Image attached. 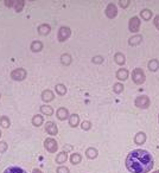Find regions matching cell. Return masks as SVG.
Returning <instances> with one entry per match:
<instances>
[{
  "instance_id": "obj_7",
  "label": "cell",
  "mask_w": 159,
  "mask_h": 173,
  "mask_svg": "<svg viewBox=\"0 0 159 173\" xmlns=\"http://www.w3.org/2000/svg\"><path fill=\"white\" fill-rule=\"evenodd\" d=\"M140 19L139 17H132V18L129 19V21H128V29H129V31L133 32V33H135V32L139 31L140 29Z\"/></svg>"
},
{
  "instance_id": "obj_35",
  "label": "cell",
  "mask_w": 159,
  "mask_h": 173,
  "mask_svg": "<svg viewBox=\"0 0 159 173\" xmlns=\"http://www.w3.org/2000/svg\"><path fill=\"white\" fill-rule=\"evenodd\" d=\"M119 4H120V6L122 7V8H126V7L129 6L131 1H129V0H120V1H119Z\"/></svg>"
},
{
  "instance_id": "obj_36",
  "label": "cell",
  "mask_w": 159,
  "mask_h": 173,
  "mask_svg": "<svg viewBox=\"0 0 159 173\" xmlns=\"http://www.w3.org/2000/svg\"><path fill=\"white\" fill-rule=\"evenodd\" d=\"M7 149V143L4 141H0V153H4V152H6Z\"/></svg>"
},
{
  "instance_id": "obj_32",
  "label": "cell",
  "mask_w": 159,
  "mask_h": 173,
  "mask_svg": "<svg viewBox=\"0 0 159 173\" xmlns=\"http://www.w3.org/2000/svg\"><path fill=\"white\" fill-rule=\"evenodd\" d=\"M81 128L83 130H89L91 128V122L88 121V120H86V121H83L82 124H81Z\"/></svg>"
},
{
  "instance_id": "obj_26",
  "label": "cell",
  "mask_w": 159,
  "mask_h": 173,
  "mask_svg": "<svg viewBox=\"0 0 159 173\" xmlns=\"http://www.w3.org/2000/svg\"><path fill=\"white\" fill-rule=\"evenodd\" d=\"M67 160H68V155H67L65 152H61V153L56 157V162H57V164H64Z\"/></svg>"
},
{
  "instance_id": "obj_37",
  "label": "cell",
  "mask_w": 159,
  "mask_h": 173,
  "mask_svg": "<svg viewBox=\"0 0 159 173\" xmlns=\"http://www.w3.org/2000/svg\"><path fill=\"white\" fill-rule=\"evenodd\" d=\"M153 24H154V26L159 30V14L158 16H156V18L153 19Z\"/></svg>"
},
{
  "instance_id": "obj_20",
  "label": "cell",
  "mask_w": 159,
  "mask_h": 173,
  "mask_svg": "<svg viewBox=\"0 0 159 173\" xmlns=\"http://www.w3.org/2000/svg\"><path fill=\"white\" fill-rule=\"evenodd\" d=\"M4 173H26V171L18 166H11L8 167V168H6L4 171Z\"/></svg>"
},
{
  "instance_id": "obj_6",
  "label": "cell",
  "mask_w": 159,
  "mask_h": 173,
  "mask_svg": "<svg viewBox=\"0 0 159 173\" xmlns=\"http://www.w3.org/2000/svg\"><path fill=\"white\" fill-rule=\"evenodd\" d=\"M26 75H27V72H26L25 69H16V70H13L12 72H11V78L14 81H23L26 78Z\"/></svg>"
},
{
  "instance_id": "obj_10",
  "label": "cell",
  "mask_w": 159,
  "mask_h": 173,
  "mask_svg": "<svg viewBox=\"0 0 159 173\" xmlns=\"http://www.w3.org/2000/svg\"><path fill=\"white\" fill-rule=\"evenodd\" d=\"M147 139V135L144 133V132H139V133H137L135 136H134V142L137 143V145H143V143H145Z\"/></svg>"
},
{
  "instance_id": "obj_16",
  "label": "cell",
  "mask_w": 159,
  "mask_h": 173,
  "mask_svg": "<svg viewBox=\"0 0 159 173\" xmlns=\"http://www.w3.org/2000/svg\"><path fill=\"white\" fill-rule=\"evenodd\" d=\"M86 155H87V158H88V159H95L96 157L99 155V153H97V149L96 148L89 147V148L86 149Z\"/></svg>"
},
{
  "instance_id": "obj_19",
  "label": "cell",
  "mask_w": 159,
  "mask_h": 173,
  "mask_svg": "<svg viewBox=\"0 0 159 173\" xmlns=\"http://www.w3.org/2000/svg\"><path fill=\"white\" fill-rule=\"evenodd\" d=\"M159 69V61L158 59H156V58H153L151 59L150 62H148V70H151V71H157Z\"/></svg>"
},
{
  "instance_id": "obj_12",
  "label": "cell",
  "mask_w": 159,
  "mask_h": 173,
  "mask_svg": "<svg viewBox=\"0 0 159 173\" xmlns=\"http://www.w3.org/2000/svg\"><path fill=\"white\" fill-rule=\"evenodd\" d=\"M54 99H55V95H54V93H52L51 90H49V89H46V90H44V91L42 93V100H43L44 102H50V101H52Z\"/></svg>"
},
{
  "instance_id": "obj_41",
  "label": "cell",
  "mask_w": 159,
  "mask_h": 173,
  "mask_svg": "<svg viewBox=\"0 0 159 173\" xmlns=\"http://www.w3.org/2000/svg\"><path fill=\"white\" fill-rule=\"evenodd\" d=\"M158 121H159V115H158Z\"/></svg>"
},
{
  "instance_id": "obj_9",
  "label": "cell",
  "mask_w": 159,
  "mask_h": 173,
  "mask_svg": "<svg viewBox=\"0 0 159 173\" xmlns=\"http://www.w3.org/2000/svg\"><path fill=\"white\" fill-rule=\"evenodd\" d=\"M45 130H46V133H48V134H50L51 136L56 135V134L58 133L57 126H56L55 122H52V121H49V122H46V124H45Z\"/></svg>"
},
{
  "instance_id": "obj_39",
  "label": "cell",
  "mask_w": 159,
  "mask_h": 173,
  "mask_svg": "<svg viewBox=\"0 0 159 173\" xmlns=\"http://www.w3.org/2000/svg\"><path fill=\"white\" fill-rule=\"evenodd\" d=\"M153 173H159V170H157V171H156V172H153Z\"/></svg>"
},
{
  "instance_id": "obj_30",
  "label": "cell",
  "mask_w": 159,
  "mask_h": 173,
  "mask_svg": "<svg viewBox=\"0 0 159 173\" xmlns=\"http://www.w3.org/2000/svg\"><path fill=\"white\" fill-rule=\"evenodd\" d=\"M24 1H21V0H14V4H13V7L16 8V11L17 12H20L21 10H23V7H24Z\"/></svg>"
},
{
  "instance_id": "obj_4",
  "label": "cell",
  "mask_w": 159,
  "mask_h": 173,
  "mask_svg": "<svg viewBox=\"0 0 159 173\" xmlns=\"http://www.w3.org/2000/svg\"><path fill=\"white\" fill-rule=\"evenodd\" d=\"M44 147H45V149L49 152V153H55V152H57V149H58L57 142H56L55 139H52V138H48V139H45Z\"/></svg>"
},
{
  "instance_id": "obj_17",
  "label": "cell",
  "mask_w": 159,
  "mask_h": 173,
  "mask_svg": "<svg viewBox=\"0 0 159 173\" xmlns=\"http://www.w3.org/2000/svg\"><path fill=\"white\" fill-rule=\"evenodd\" d=\"M114 61L116 64H119V65H124L125 63H126V58H125V56L122 55L121 52H116L114 55Z\"/></svg>"
},
{
  "instance_id": "obj_31",
  "label": "cell",
  "mask_w": 159,
  "mask_h": 173,
  "mask_svg": "<svg viewBox=\"0 0 159 173\" xmlns=\"http://www.w3.org/2000/svg\"><path fill=\"white\" fill-rule=\"evenodd\" d=\"M113 90L115 94H121L124 91V84L122 83H115L113 86Z\"/></svg>"
},
{
  "instance_id": "obj_23",
  "label": "cell",
  "mask_w": 159,
  "mask_h": 173,
  "mask_svg": "<svg viewBox=\"0 0 159 173\" xmlns=\"http://www.w3.org/2000/svg\"><path fill=\"white\" fill-rule=\"evenodd\" d=\"M42 49H43V43L39 42V40H35V42L31 44V50L33 52H39Z\"/></svg>"
},
{
  "instance_id": "obj_22",
  "label": "cell",
  "mask_w": 159,
  "mask_h": 173,
  "mask_svg": "<svg viewBox=\"0 0 159 173\" xmlns=\"http://www.w3.org/2000/svg\"><path fill=\"white\" fill-rule=\"evenodd\" d=\"M81 161H82V157H81V154L74 153V154L70 155V162H71L72 165H77V164H80Z\"/></svg>"
},
{
  "instance_id": "obj_13",
  "label": "cell",
  "mask_w": 159,
  "mask_h": 173,
  "mask_svg": "<svg viewBox=\"0 0 159 173\" xmlns=\"http://www.w3.org/2000/svg\"><path fill=\"white\" fill-rule=\"evenodd\" d=\"M141 42H143V37H141L140 35H135V36H133V37H131L128 39V44H129L131 46H137V45H139Z\"/></svg>"
},
{
  "instance_id": "obj_25",
  "label": "cell",
  "mask_w": 159,
  "mask_h": 173,
  "mask_svg": "<svg viewBox=\"0 0 159 173\" xmlns=\"http://www.w3.org/2000/svg\"><path fill=\"white\" fill-rule=\"evenodd\" d=\"M43 121H44V118H43L42 115H35V116L32 118V124H35L36 127H39V126H42Z\"/></svg>"
},
{
  "instance_id": "obj_24",
  "label": "cell",
  "mask_w": 159,
  "mask_h": 173,
  "mask_svg": "<svg viewBox=\"0 0 159 173\" xmlns=\"http://www.w3.org/2000/svg\"><path fill=\"white\" fill-rule=\"evenodd\" d=\"M40 111H42V114H44V115H48V116H50L54 114V109L51 108L50 105H42L40 107Z\"/></svg>"
},
{
  "instance_id": "obj_27",
  "label": "cell",
  "mask_w": 159,
  "mask_h": 173,
  "mask_svg": "<svg viewBox=\"0 0 159 173\" xmlns=\"http://www.w3.org/2000/svg\"><path fill=\"white\" fill-rule=\"evenodd\" d=\"M61 63L64 64V65H69L71 63V56L69 54H63L61 56Z\"/></svg>"
},
{
  "instance_id": "obj_38",
  "label": "cell",
  "mask_w": 159,
  "mask_h": 173,
  "mask_svg": "<svg viewBox=\"0 0 159 173\" xmlns=\"http://www.w3.org/2000/svg\"><path fill=\"white\" fill-rule=\"evenodd\" d=\"M32 173H43V172H42L40 170H38V168H35V170L32 171Z\"/></svg>"
},
{
  "instance_id": "obj_15",
  "label": "cell",
  "mask_w": 159,
  "mask_h": 173,
  "mask_svg": "<svg viewBox=\"0 0 159 173\" xmlns=\"http://www.w3.org/2000/svg\"><path fill=\"white\" fill-rule=\"evenodd\" d=\"M51 31V27L49 24H42L38 26V33L39 35H43V36H46L49 32Z\"/></svg>"
},
{
  "instance_id": "obj_21",
  "label": "cell",
  "mask_w": 159,
  "mask_h": 173,
  "mask_svg": "<svg viewBox=\"0 0 159 173\" xmlns=\"http://www.w3.org/2000/svg\"><path fill=\"white\" fill-rule=\"evenodd\" d=\"M152 11L151 10H147V8H144L141 12H140V17L144 19V20H150L152 18Z\"/></svg>"
},
{
  "instance_id": "obj_40",
  "label": "cell",
  "mask_w": 159,
  "mask_h": 173,
  "mask_svg": "<svg viewBox=\"0 0 159 173\" xmlns=\"http://www.w3.org/2000/svg\"><path fill=\"white\" fill-rule=\"evenodd\" d=\"M0 136H1V132H0Z\"/></svg>"
},
{
  "instance_id": "obj_34",
  "label": "cell",
  "mask_w": 159,
  "mask_h": 173,
  "mask_svg": "<svg viewBox=\"0 0 159 173\" xmlns=\"http://www.w3.org/2000/svg\"><path fill=\"white\" fill-rule=\"evenodd\" d=\"M56 172L57 173H69V168L65 167V166H59V167H57Z\"/></svg>"
},
{
  "instance_id": "obj_3",
  "label": "cell",
  "mask_w": 159,
  "mask_h": 173,
  "mask_svg": "<svg viewBox=\"0 0 159 173\" xmlns=\"http://www.w3.org/2000/svg\"><path fill=\"white\" fill-rule=\"evenodd\" d=\"M134 105H137L138 108H140V109H146V108H148L150 105H151V101L148 99V96H146V95H141V96H138V97L135 99Z\"/></svg>"
},
{
  "instance_id": "obj_29",
  "label": "cell",
  "mask_w": 159,
  "mask_h": 173,
  "mask_svg": "<svg viewBox=\"0 0 159 173\" xmlns=\"http://www.w3.org/2000/svg\"><path fill=\"white\" fill-rule=\"evenodd\" d=\"M10 124H11V122H10V119L7 118V116H1V118H0V126H1V127L8 128Z\"/></svg>"
},
{
  "instance_id": "obj_8",
  "label": "cell",
  "mask_w": 159,
  "mask_h": 173,
  "mask_svg": "<svg viewBox=\"0 0 159 173\" xmlns=\"http://www.w3.org/2000/svg\"><path fill=\"white\" fill-rule=\"evenodd\" d=\"M106 16L109 19H113L118 16V8H116L115 4H109L108 6L106 7Z\"/></svg>"
},
{
  "instance_id": "obj_1",
  "label": "cell",
  "mask_w": 159,
  "mask_h": 173,
  "mask_svg": "<svg viewBox=\"0 0 159 173\" xmlns=\"http://www.w3.org/2000/svg\"><path fill=\"white\" fill-rule=\"evenodd\" d=\"M126 167L131 173H148L153 168V157L147 151L134 149L126 158Z\"/></svg>"
},
{
  "instance_id": "obj_28",
  "label": "cell",
  "mask_w": 159,
  "mask_h": 173,
  "mask_svg": "<svg viewBox=\"0 0 159 173\" xmlns=\"http://www.w3.org/2000/svg\"><path fill=\"white\" fill-rule=\"evenodd\" d=\"M55 89H56V93H57L58 95H62V96H63V95L67 94V88H65V86L62 84V83H61V84H57V86H55Z\"/></svg>"
},
{
  "instance_id": "obj_14",
  "label": "cell",
  "mask_w": 159,
  "mask_h": 173,
  "mask_svg": "<svg viewBox=\"0 0 159 173\" xmlns=\"http://www.w3.org/2000/svg\"><path fill=\"white\" fill-rule=\"evenodd\" d=\"M128 70L127 69H120V70H118V72H116V78L120 81H126L128 78Z\"/></svg>"
},
{
  "instance_id": "obj_2",
  "label": "cell",
  "mask_w": 159,
  "mask_h": 173,
  "mask_svg": "<svg viewBox=\"0 0 159 173\" xmlns=\"http://www.w3.org/2000/svg\"><path fill=\"white\" fill-rule=\"evenodd\" d=\"M132 80L135 84H143L146 77H145V74H144V70L141 68H135L132 72Z\"/></svg>"
},
{
  "instance_id": "obj_18",
  "label": "cell",
  "mask_w": 159,
  "mask_h": 173,
  "mask_svg": "<svg viewBox=\"0 0 159 173\" xmlns=\"http://www.w3.org/2000/svg\"><path fill=\"white\" fill-rule=\"evenodd\" d=\"M78 124H80V116H78L77 114H72V115H70V118H69L70 127H77Z\"/></svg>"
},
{
  "instance_id": "obj_33",
  "label": "cell",
  "mask_w": 159,
  "mask_h": 173,
  "mask_svg": "<svg viewBox=\"0 0 159 173\" xmlns=\"http://www.w3.org/2000/svg\"><path fill=\"white\" fill-rule=\"evenodd\" d=\"M91 62L94 63V64H102L103 63V57L102 56H94L91 58Z\"/></svg>"
},
{
  "instance_id": "obj_11",
  "label": "cell",
  "mask_w": 159,
  "mask_h": 173,
  "mask_svg": "<svg viewBox=\"0 0 159 173\" xmlns=\"http://www.w3.org/2000/svg\"><path fill=\"white\" fill-rule=\"evenodd\" d=\"M56 114H57V119L61 120V121H64L67 118H69V111H68L67 108H58Z\"/></svg>"
},
{
  "instance_id": "obj_5",
  "label": "cell",
  "mask_w": 159,
  "mask_h": 173,
  "mask_svg": "<svg viewBox=\"0 0 159 173\" xmlns=\"http://www.w3.org/2000/svg\"><path fill=\"white\" fill-rule=\"evenodd\" d=\"M71 36V30H70L69 27H67V26H63V27H61L59 30H58V35H57V39L58 42H65L68 38Z\"/></svg>"
}]
</instances>
